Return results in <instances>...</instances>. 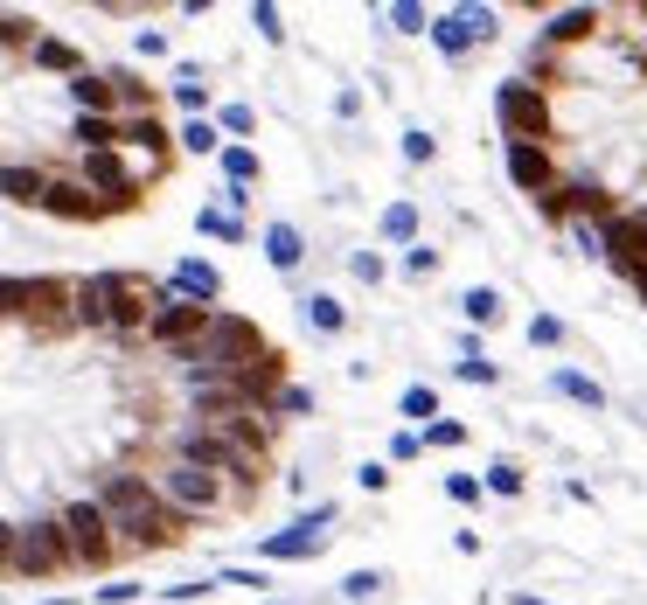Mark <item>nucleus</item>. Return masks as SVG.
Wrapping results in <instances>:
<instances>
[{
	"mask_svg": "<svg viewBox=\"0 0 647 605\" xmlns=\"http://www.w3.org/2000/svg\"><path fill=\"white\" fill-rule=\"evenodd\" d=\"M481 487H487V494H501V501H515V494L529 487V473H522L515 459H494V466H487V480H481Z\"/></svg>",
	"mask_w": 647,
	"mask_h": 605,
	"instance_id": "nucleus-27",
	"label": "nucleus"
},
{
	"mask_svg": "<svg viewBox=\"0 0 647 605\" xmlns=\"http://www.w3.org/2000/svg\"><path fill=\"white\" fill-rule=\"evenodd\" d=\"M147 480H154V494H161L188 529H202V522H216V515H230V508H237V494H230L216 473H195V466H174V459H161Z\"/></svg>",
	"mask_w": 647,
	"mask_h": 605,
	"instance_id": "nucleus-3",
	"label": "nucleus"
},
{
	"mask_svg": "<svg viewBox=\"0 0 647 605\" xmlns=\"http://www.w3.org/2000/svg\"><path fill=\"white\" fill-rule=\"evenodd\" d=\"M265 258H272V272H300V258H307L300 223H265Z\"/></svg>",
	"mask_w": 647,
	"mask_h": 605,
	"instance_id": "nucleus-16",
	"label": "nucleus"
},
{
	"mask_svg": "<svg viewBox=\"0 0 647 605\" xmlns=\"http://www.w3.org/2000/svg\"><path fill=\"white\" fill-rule=\"evenodd\" d=\"M550 397H564V404H578V411H606V390L585 376V369H550V383H543Z\"/></svg>",
	"mask_w": 647,
	"mask_h": 605,
	"instance_id": "nucleus-15",
	"label": "nucleus"
},
{
	"mask_svg": "<svg viewBox=\"0 0 647 605\" xmlns=\"http://www.w3.org/2000/svg\"><path fill=\"white\" fill-rule=\"evenodd\" d=\"M460 313H467L474 327H494V320H501V293H494V286H467V293H460Z\"/></svg>",
	"mask_w": 647,
	"mask_h": 605,
	"instance_id": "nucleus-25",
	"label": "nucleus"
},
{
	"mask_svg": "<svg viewBox=\"0 0 647 605\" xmlns=\"http://www.w3.org/2000/svg\"><path fill=\"white\" fill-rule=\"evenodd\" d=\"M348 272H355L362 286H383V279H390V265H383L376 251H355V258H348Z\"/></svg>",
	"mask_w": 647,
	"mask_h": 605,
	"instance_id": "nucleus-34",
	"label": "nucleus"
},
{
	"mask_svg": "<svg viewBox=\"0 0 647 605\" xmlns=\"http://www.w3.org/2000/svg\"><path fill=\"white\" fill-rule=\"evenodd\" d=\"M161 286L174 293V300H188V306H216V300H223V272H216L209 258H181Z\"/></svg>",
	"mask_w": 647,
	"mask_h": 605,
	"instance_id": "nucleus-11",
	"label": "nucleus"
},
{
	"mask_svg": "<svg viewBox=\"0 0 647 605\" xmlns=\"http://www.w3.org/2000/svg\"><path fill=\"white\" fill-rule=\"evenodd\" d=\"M425 453V446H418V432H411V425H404V432H397V439H390V459H418Z\"/></svg>",
	"mask_w": 647,
	"mask_h": 605,
	"instance_id": "nucleus-38",
	"label": "nucleus"
},
{
	"mask_svg": "<svg viewBox=\"0 0 647 605\" xmlns=\"http://www.w3.org/2000/svg\"><path fill=\"white\" fill-rule=\"evenodd\" d=\"M390 28H397V35H425V28H432V14H425L418 0H397V7H390Z\"/></svg>",
	"mask_w": 647,
	"mask_h": 605,
	"instance_id": "nucleus-31",
	"label": "nucleus"
},
{
	"mask_svg": "<svg viewBox=\"0 0 647 605\" xmlns=\"http://www.w3.org/2000/svg\"><path fill=\"white\" fill-rule=\"evenodd\" d=\"M272 605H286V599H272Z\"/></svg>",
	"mask_w": 647,
	"mask_h": 605,
	"instance_id": "nucleus-46",
	"label": "nucleus"
},
{
	"mask_svg": "<svg viewBox=\"0 0 647 605\" xmlns=\"http://www.w3.org/2000/svg\"><path fill=\"white\" fill-rule=\"evenodd\" d=\"M494 126H501V140H543L550 133V98L522 77L494 84Z\"/></svg>",
	"mask_w": 647,
	"mask_h": 605,
	"instance_id": "nucleus-7",
	"label": "nucleus"
},
{
	"mask_svg": "<svg viewBox=\"0 0 647 605\" xmlns=\"http://www.w3.org/2000/svg\"><path fill=\"white\" fill-rule=\"evenodd\" d=\"M404 160H411V167H432V160H439V140H432L425 126H404Z\"/></svg>",
	"mask_w": 647,
	"mask_h": 605,
	"instance_id": "nucleus-30",
	"label": "nucleus"
},
{
	"mask_svg": "<svg viewBox=\"0 0 647 605\" xmlns=\"http://www.w3.org/2000/svg\"><path fill=\"white\" fill-rule=\"evenodd\" d=\"M599 237H606V258L634 279L647 265V223H641V209H613L606 223H599Z\"/></svg>",
	"mask_w": 647,
	"mask_h": 605,
	"instance_id": "nucleus-9",
	"label": "nucleus"
},
{
	"mask_svg": "<svg viewBox=\"0 0 647 605\" xmlns=\"http://www.w3.org/2000/svg\"><path fill=\"white\" fill-rule=\"evenodd\" d=\"M174 147H181V153H223V133H216L209 119H181V133H174Z\"/></svg>",
	"mask_w": 647,
	"mask_h": 605,
	"instance_id": "nucleus-26",
	"label": "nucleus"
},
{
	"mask_svg": "<svg viewBox=\"0 0 647 605\" xmlns=\"http://www.w3.org/2000/svg\"><path fill=\"white\" fill-rule=\"evenodd\" d=\"M140 599V585H98V605H133Z\"/></svg>",
	"mask_w": 647,
	"mask_h": 605,
	"instance_id": "nucleus-39",
	"label": "nucleus"
},
{
	"mask_svg": "<svg viewBox=\"0 0 647 605\" xmlns=\"http://www.w3.org/2000/svg\"><path fill=\"white\" fill-rule=\"evenodd\" d=\"M425 35H432L439 56H467V49L494 42V7H439Z\"/></svg>",
	"mask_w": 647,
	"mask_h": 605,
	"instance_id": "nucleus-8",
	"label": "nucleus"
},
{
	"mask_svg": "<svg viewBox=\"0 0 647 605\" xmlns=\"http://www.w3.org/2000/svg\"><path fill=\"white\" fill-rule=\"evenodd\" d=\"M216 160H223V188H251V181L265 174V167H258V153H251V147H223V153H216Z\"/></svg>",
	"mask_w": 647,
	"mask_h": 605,
	"instance_id": "nucleus-22",
	"label": "nucleus"
},
{
	"mask_svg": "<svg viewBox=\"0 0 647 605\" xmlns=\"http://www.w3.org/2000/svg\"><path fill=\"white\" fill-rule=\"evenodd\" d=\"M265 355H272L265 327H258L251 313H230V306H216V313H209V327H202V341H195V348H181V355H174V369L244 376V369H251V362H265Z\"/></svg>",
	"mask_w": 647,
	"mask_h": 605,
	"instance_id": "nucleus-2",
	"label": "nucleus"
},
{
	"mask_svg": "<svg viewBox=\"0 0 647 605\" xmlns=\"http://www.w3.org/2000/svg\"><path fill=\"white\" fill-rule=\"evenodd\" d=\"M446 494L460 508H481V473H446Z\"/></svg>",
	"mask_w": 647,
	"mask_h": 605,
	"instance_id": "nucleus-35",
	"label": "nucleus"
},
{
	"mask_svg": "<svg viewBox=\"0 0 647 605\" xmlns=\"http://www.w3.org/2000/svg\"><path fill=\"white\" fill-rule=\"evenodd\" d=\"M376 592H383V571H348V578H341V599L348 605H369Z\"/></svg>",
	"mask_w": 647,
	"mask_h": 605,
	"instance_id": "nucleus-29",
	"label": "nucleus"
},
{
	"mask_svg": "<svg viewBox=\"0 0 647 605\" xmlns=\"http://www.w3.org/2000/svg\"><path fill=\"white\" fill-rule=\"evenodd\" d=\"M355 480H362V487H369V494H383V487H390V466H376V459H369V466H362V473H355Z\"/></svg>",
	"mask_w": 647,
	"mask_h": 605,
	"instance_id": "nucleus-40",
	"label": "nucleus"
},
{
	"mask_svg": "<svg viewBox=\"0 0 647 605\" xmlns=\"http://www.w3.org/2000/svg\"><path fill=\"white\" fill-rule=\"evenodd\" d=\"M300 313H307V327H314V334H327V341L348 327V306L334 300V293H307V300H300Z\"/></svg>",
	"mask_w": 647,
	"mask_h": 605,
	"instance_id": "nucleus-19",
	"label": "nucleus"
},
{
	"mask_svg": "<svg viewBox=\"0 0 647 605\" xmlns=\"http://www.w3.org/2000/svg\"><path fill=\"white\" fill-rule=\"evenodd\" d=\"M7 578H14V585H49V578H70V543H63V522H56V515H28V522H14Z\"/></svg>",
	"mask_w": 647,
	"mask_h": 605,
	"instance_id": "nucleus-4",
	"label": "nucleus"
},
{
	"mask_svg": "<svg viewBox=\"0 0 647 605\" xmlns=\"http://www.w3.org/2000/svg\"><path fill=\"white\" fill-rule=\"evenodd\" d=\"M216 133H230V140L244 147V133H258V112H251V105H223V112H216Z\"/></svg>",
	"mask_w": 647,
	"mask_h": 605,
	"instance_id": "nucleus-28",
	"label": "nucleus"
},
{
	"mask_svg": "<svg viewBox=\"0 0 647 605\" xmlns=\"http://www.w3.org/2000/svg\"><path fill=\"white\" fill-rule=\"evenodd\" d=\"M140 56H167V35H161V28H140Z\"/></svg>",
	"mask_w": 647,
	"mask_h": 605,
	"instance_id": "nucleus-43",
	"label": "nucleus"
},
{
	"mask_svg": "<svg viewBox=\"0 0 647 605\" xmlns=\"http://www.w3.org/2000/svg\"><path fill=\"white\" fill-rule=\"evenodd\" d=\"M453 376H460V383H501V362L481 348V334H467V341H460V362H453Z\"/></svg>",
	"mask_w": 647,
	"mask_h": 605,
	"instance_id": "nucleus-17",
	"label": "nucleus"
},
{
	"mask_svg": "<svg viewBox=\"0 0 647 605\" xmlns=\"http://www.w3.org/2000/svg\"><path fill=\"white\" fill-rule=\"evenodd\" d=\"M634 293H641V306H647V265H641V272H634Z\"/></svg>",
	"mask_w": 647,
	"mask_h": 605,
	"instance_id": "nucleus-45",
	"label": "nucleus"
},
{
	"mask_svg": "<svg viewBox=\"0 0 647 605\" xmlns=\"http://www.w3.org/2000/svg\"><path fill=\"white\" fill-rule=\"evenodd\" d=\"M56 522H63V543H70V571H119L112 522H105V508H98L91 494L63 501V508H56Z\"/></svg>",
	"mask_w": 647,
	"mask_h": 605,
	"instance_id": "nucleus-5",
	"label": "nucleus"
},
{
	"mask_svg": "<svg viewBox=\"0 0 647 605\" xmlns=\"http://www.w3.org/2000/svg\"><path fill=\"white\" fill-rule=\"evenodd\" d=\"M209 592H216V578H209V585H167V599H174V605H188V599H209Z\"/></svg>",
	"mask_w": 647,
	"mask_h": 605,
	"instance_id": "nucleus-41",
	"label": "nucleus"
},
{
	"mask_svg": "<svg viewBox=\"0 0 647 605\" xmlns=\"http://www.w3.org/2000/svg\"><path fill=\"white\" fill-rule=\"evenodd\" d=\"M508 181L522 188V195H550L557 188V160L543 140H508Z\"/></svg>",
	"mask_w": 647,
	"mask_h": 605,
	"instance_id": "nucleus-10",
	"label": "nucleus"
},
{
	"mask_svg": "<svg viewBox=\"0 0 647 605\" xmlns=\"http://www.w3.org/2000/svg\"><path fill=\"white\" fill-rule=\"evenodd\" d=\"M376 237H383V244H404V251H411V244H418V202H390V209L376 216Z\"/></svg>",
	"mask_w": 647,
	"mask_h": 605,
	"instance_id": "nucleus-18",
	"label": "nucleus"
},
{
	"mask_svg": "<svg viewBox=\"0 0 647 605\" xmlns=\"http://www.w3.org/2000/svg\"><path fill=\"white\" fill-rule=\"evenodd\" d=\"M334 112H341V119H355V112H362V91H355V84H348V91H334Z\"/></svg>",
	"mask_w": 647,
	"mask_h": 605,
	"instance_id": "nucleus-42",
	"label": "nucleus"
},
{
	"mask_svg": "<svg viewBox=\"0 0 647 605\" xmlns=\"http://www.w3.org/2000/svg\"><path fill=\"white\" fill-rule=\"evenodd\" d=\"M195 230H202V237H216V244H244V216H230V209H216V202L195 216Z\"/></svg>",
	"mask_w": 647,
	"mask_h": 605,
	"instance_id": "nucleus-23",
	"label": "nucleus"
},
{
	"mask_svg": "<svg viewBox=\"0 0 647 605\" xmlns=\"http://www.w3.org/2000/svg\"><path fill=\"white\" fill-rule=\"evenodd\" d=\"M522 70H529L522 84H536V91H543V84H578V77H571V56H564V49H550V42H529Z\"/></svg>",
	"mask_w": 647,
	"mask_h": 605,
	"instance_id": "nucleus-14",
	"label": "nucleus"
},
{
	"mask_svg": "<svg viewBox=\"0 0 647 605\" xmlns=\"http://www.w3.org/2000/svg\"><path fill=\"white\" fill-rule=\"evenodd\" d=\"M606 28V7H557L543 28H536V42H550V49H578V42H592Z\"/></svg>",
	"mask_w": 647,
	"mask_h": 605,
	"instance_id": "nucleus-12",
	"label": "nucleus"
},
{
	"mask_svg": "<svg viewBox=\"0 0 647 605\" xmlns=\"http://www.w3.org/2000/svg\"><path fill=\"white\" fill-rule=\"evenodd\" d=\"M529 348H564V320L557 313H536L529 320Z\"/></svg>",
	"mask_w": 647,
	"mask_h": 605,
	"instance_id": "nucleus-33",
	"label": "nucleus"
},
{
	"mask_svg": "<svg viewBox=\"0 0 647 605\" xmlns=\"http://www.w3.org/2000/svg\"><path fill=\"white\" fill-rule=\"evenodd\" d=\"M571 244H578L585 258H606V237H599V223H571Z\"/></svg>",
	"mask_w": 647,
	"mask_h": 605,
	"instance_id": "nucleus-37",
	"label": "nucleus"
},
{
	"mask_svg": "<svg viewBox=\"0 0 647 605\" xmlns=\"http://www.w3.org/2000/svg\"><path fill=\"white\" fill-rule=\"evenodd\" d=\"M397 411L411 418V432H425V425L439 418V390H432V383H411V390L397 397Z\"/></svg>",
	"mask_w": 647,
	"mask_h": 605,
	"instance_id": "nucleus-21",
	"label": "nucleus"
},
{
	"mask_svg": "<svg viewBox=\"0 0 647 605\" xmlns=\"http://www.w3.org/2000/svg\"><path fill=\"white\" fill-rule=\"evenodd\" d=\"M7 550H14V522L0 515V578H7Z\"/></svg>",
	"mask_w": 647,
	"mask_h": 605,
	"instance_id": "nucleus-44",
	"label": "nucleus"
},
{
	"mask_svg": "<svg viewBox=\"0 0 647 605\" xmlns=\"http://www.w3.org/2000/svg\"><path fill=\"white\" fill-rule=\"evenodd\" d=\"M432 272H439V251H432V244H425V237H418V244H411V251H404V279H418V286H425V279H432Z\"/></svg>",
	"mask_w": 647,
	"mask_h": 605,
	"instance_id": "nucleus-32",
	"label": "nucleus"
},
{
	"mask_svg": "<svg viewBox=\"0 0 647 605\" xmlns=\"http://www.w3.org/2000/svg\"><path fill=\"white\" fill-rule=\"evenodd\" d=\"M418 446H432V453H460V446H467V425L439 411V418H432V425L418 432Z\"/></svg>",
	"mask_w": 647,
	"mask_h": 605,
	"instance_id": "nucleus-24",
	"label": "nucleus"
},
{
	"mask_svg": "<svg viewBox=\"0 0 647 605\" xmlns=\"http://www.w3.org/2000/svg\"><path fill=\"white\" fill-rule=\"evenodd\" d=\"M91 501H98L105 522H112L119 564H126V557H161L174 543H188V522L154 494L147 466H105V473L91 480Z\"/></svg>",
	"mask_w": 647,
	"mask_h": 605,
	"instance_id": "nucleus-1",
	"label": "nucleus"
},
{
	"mask_svg": "<svg viewBox=\"0 0 647 605\" xmlns=\"http://www.w3.org/2000/svg\"><path fill=\"white\" fill-rule=\"evenodd\" d=\"M341 508L334 501H314L307 515H293L286 529H272V536H258V557L265 564H307V557H321L327 550V522H334Z\"/></svg>",
	"mask_w": 647,
	"mask_h": 605,
	"instance_id": "nucleus-6",
	"label": "nucleus"
},
{
	"mask_svg": "<svg viewBox=\"0 0 647 605\" xmlns=\"http://www.w3.org/2000/svg\"><path fill=\"white\" fill-rule=\"evenodd\" d=\"M251 21H258V35H265V42H286V28H279V7H272V0H258V7H251Z\"/></svg>",
	"mask_w": 647,
	"mask_h": 605,
	"instance_id": "nucleus-36",
	"label": "nucleus"
},
{
	"mask_svg": "<svg viewBox=\"0 0 647 605\" xmlns=\"http://www.w3.org/2000/svg\"><path fill=\"white\" fill-rule=\"evenodd\" d=\"M167 98H174L188 119H209V70H202V63H174V77H167Z\"/></svg>",
	"mask_w": 647,
	"mask_h": 605,
	"instance_id": "nucleus-13",
	"label": "nucleus"
},
{
	"mask_svg": "<svg viewBox=\"0 0 647 605\" xmlns=\"http://www.w3.org/2000/svg\"><path fill=\"white\" fill-rule=\"evenodd\" d=\"M314 404H321V397H314L307 383H286V390L272 397V411H265V418H272V425H293V418H314Z\"/></svg>",
	"mask_w": 647,
	"mask_h": 605,
	"instance_id": "nucleus-20",
	"label": "nucleus"
}]
</instances>
